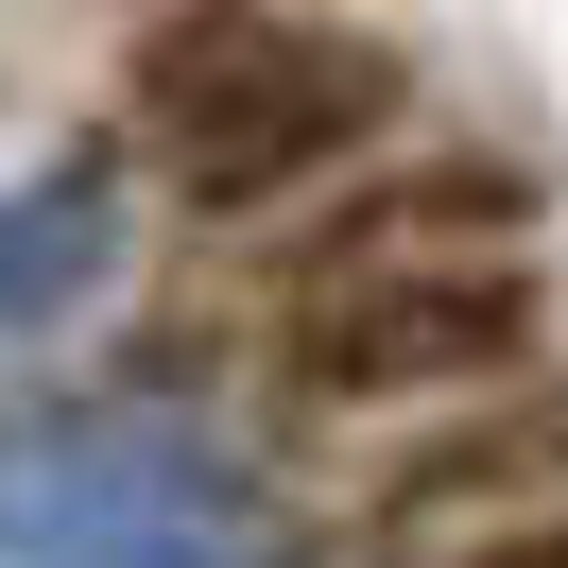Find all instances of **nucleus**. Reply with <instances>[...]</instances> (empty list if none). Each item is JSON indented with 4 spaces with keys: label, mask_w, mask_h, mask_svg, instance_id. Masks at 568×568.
<instances>
[{
    "label": "nucleus",
    "mask_w": 568,
    "mask_h": 568,
    "mask_svg": "<svg viewBox=\"0 0 568 568\" xmlns=\"http://www.w3.org/2000/svg\"><path fill=\"white\" fill-rule=\"evenodd\" d=\"M396 104H414V70L345 18H293V0H155L139 36V121L190 207H276V190L345 173Z\"/></svg>",
    "instance_id": "f257e3e1"
},
{
    "label": "nucleus",
    "mask_w": 568,
    "mask_h": 568,
    "mask_svg": "<svg viewBox=\"0 0 568 568\" xmlns=\"http://www.w3.org/2000/svg\"><path fill=\"white\" fill-rule=\"evenodd\" d=\"M499 517H568V396H483V414H430L379 465V534H499Z\"/></svg>",
    "instance_id": "7ed1b4c3"
},
{
    "label": "nucleus",
    "mask_w": 568,
    "mask_h": 568,
    "mask_svg": "<svg viewBox=\"0 0 568 568\" xmlns=\"http://www.w3.org/2000/svg\"><path fill=\"white\" fill-rule=\"evenodd\" d=\"M534 362V258H311L276 311V396L311 414H430Z\"/></svg>",
    "instance_id": "f03ea898"
},
{
    "label": "nucleus",
    "mask_w": 568,
    "mask_h": 568,
    "mask_svg": "<svg viewBox=\"0 0 568 568\" xmlns=\"http://www.w3.org/2000/svg\"><path fill=\"white\" fill-rule=\"evenodd\" d=\"M430 568H568V517H499V534H448Z\"/></svg>",
    "instance_id": "39448f33"
},
{
    "label": "nucleus",
    "mask_w": 568,
    "mask_h": 568,
    "mask_svg": "<svg viewBox=\"0 0 568 568\" xmlns=\"http://www.w3.org/2000/svg\"><path fill=\"white\" fill-rule=\"evenodd\" d=\"M87 258H104V190H87V173H52L36 207L0 224V311H52V293H70Z\"/></svg>",
    "instance_id": "20e7f679"
}]
</instances>
